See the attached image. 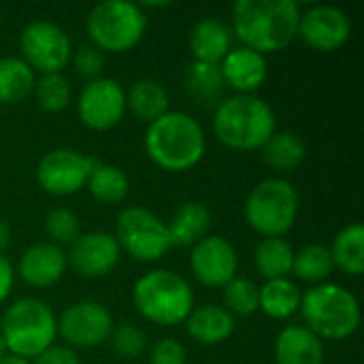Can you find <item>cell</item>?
<instances>
[{"mask_svg":"<svg viewBox=\"0 0 364 364\" xmlns=\"http://www.w3.org/2000/svg\"><path fill=\"white\" fill-rule=\"evenodd\" d=\"M299 19L301 6L294 0H239L232 6L230 30L241 47L267 55L292 45Z\"/></svg>","mask_w":364,"mask_h":364,"instance_id":"1","label":"cell"},{"mask_svg":"<svg viewBox=\"0 0 364 364\" xmlns=\"http://www.w3.org/2000/svg\"><path fill=\"white\" fill-rule=\"evenodd\" d=\"M147 158L166 173H186L194 168L207 151V134L198 119L186 111H168L147 124Z\"/></svg>","mask_w":364,"mask_h":364,"instance_id":"2","label":"cell"},{"mask_svg":"<svg viewBox=\"0 0 364 364\" xmlns=\"http://www.w3.org/2000/svg\"><path fill=\"white\" fill-rule=\"evenodd\" d=\"M277 130L273 107L256 94L224 98L213 113L215 139L237 151H258Z\"/></svg>","mask_w":364,"mask_h":364,"instance_id":"3","label":"cell"},{"mask_svg":"<svg viewBox=\"0 0 364 364\" xmlns=\"http://www.w3.org/2000/svg\"><path fill=\"white\" fill-rule=\"evenodd\" d=\"M305 328H309L320 341H346L360 326V303L354 292L341 284L311 286L301 296V309Z\"/></svg>","mask_w":364,"mask_h":364,"instance_id":"4","label":"cell"},{"mask_svg":"<svg viewBox=\"0 0 364 364\" xmlns=\"http://www.w3.org/2000/svg\"><path fill=\"white\" fill-rule=\"evenodd\" d=\"M132 303L147 322L177 326L194 309V290L186 277L168 269H154L132 286Z\"/></svg>","mask_w":364,"mask_h":364,"instance_id":"5","label":"cell"},{"mask_svg":"<svg viewBox=\"0 0 364 364\" xmlns=\"http://www.w3.org/2000/svg\"><path fill=\"white\" fill-rule=\"evenodd\" d=\"M0 335L6 352L26 360H34L58 339V316L34 296H26L6 307L0 320Z\"/></svg>","mask_w":364,"mask_h":364,"instance_id":"6","label":"cell"},{"mask_svg":"<svg viewBox=\"0 0 364 364\" xmlns=\"http://www.w3.org/2000/svg\"><path fill=\"white\" fill-rule=\"evenodd\" d=\"M301 198L296 188L284 177L262 179L245 200V222L262 239H284L296 224Z\"/></svg>","mask_w":364,"mask_h":364,"instance_id":"7","label":"cell"},{"mask_svg":"<svg viewBox=\"0 0 364 364\" xmlns=\"http://www.w3.org/2000/svg\"><path fill=\"white\" fill-rule=\"evenodd\" d=\"M147 30V15L136 2L107 0L96 4L85 21L90 45L109 53H126L134 49Z\"/></svg>","mask_w":364,"mask_h":364,"instance_id":"8","label":"cell"},{"mask_svg":"<svg viewBox=\"0 0 364 364\" xmlns=\"http://www.w3.org/2000/svg\"><path fill=\"white\" fill-rule=\"evenodd\" d=\"M113 237L122 254L126 252L136 262H158L173 250L166 222L143 207L122 209Z\"/></svg>","mask_w":364,"mask_h":364,"instance_id":"9","label":"cell"},{"mask_svg":"<svg viewBox=\"0 0 364 364\" xmlns=\"http://www.w3.org/2000/svg\"><path fill=\"white\" fill-rule=\"evenodd\" d=\"M19 58L38 75L62 73L73 58V43L53 21H32L19 34Z\"/></svg>","mask_w":364,"mask_h":364,"instance_id":"10","label":"cell"},{"mask_svg":"<svg viewBox=\"0 0 364 364\" xmlns=\"http://www.w3.org/2000/svg\"><path fill=\"white\" fill-rule=\"evenodd\" d=\"M96 160L73 147L47 151L36 164V181L51 196H73L85 190Z\"/></svg>","mask_w":364,"mask_h":364,"instance_id":"11","label":"cell"},{"mask_svg":"<svg viewBox=\"0 0 364 364\" xmlns=\"http://www.w3.org/2000/svg\"><path fill=\"white\" fill-rule=\"evenodd\" d=\"M113 316L98 301H79L68 305L58 318V335L62 341L77 348H98L109 341L113 333Z\"/></svg>","mask_w":364,"mask_h":364,"instance_id":"12","label":"cell"},{"mask_svg":"<svg viewBox=\"0 0 364 364\" xmlns=\"http://www.w3.org/2000/svg\"><path fill=\"white\" fill-rule=\"evenodd\" d=\"M126 90L111 77L87 81L77 98V113L83 126L96 132L113 130L126 115Z\"/></svg>","mask_w":364,"mask_h":364,"instance_id":"13","label":"cell"},{"mask_svg":"<svg viewBox=\"0 0 364 364\" xmlns=\"http://www.w3.org/2000/svg\"><path fill=\"white\" fill-rule=\"evenodd\" d=\"M301 41L320 53L341 49L352 36V21L346 11L331 4H314L301 11L299 34Z\"/></svg>","mask_w":364,"mask_h":364,"instance_id":"14","label":"cell"},{"mask_svg":"<svg viewBox=\"0 0 364 364\" xmlns=\"http://www.w3.org/2000/svg\"><path fill=\"white\" fill-rule=\"evenodd\" d=\"M190 271L198 284L207 288H224L237 277L239 254L228 239L220 235H207L192 247Z\"/></svg>","mask_w":364,"mask_h":364,"instance_id":"15","label":"cell"},{"mask_svg":"<svg viewBox=\"0 0 364 364\" xmlns=\"http://www.w3.org/2000/svg\"><path fill=\"white\" fill-rule=\"evenodd\" d=\"M68 267L85 279H98L109 275L122 260V250L111 232L92 230L79 235L70 243V252L66 254Z\"/></svg>","mask_w":364,"mask_h":364,"instance_id":"16","label":"cell"},{"mask_svg":"<svg viewBox=\"0 0 364 364\" xmlns=\"http://www.w3.org/2000/svg\"><path fill=\"white\" fill-rule=\"evenodd\" d=\"M66 269H68L66 252L60 245L41 241L30 245L21 254L15 273L23 279V284L32 288H51L64 277Z\"/></svg>","mask_w":364,"mask_h":364,"instance_id":"17","label":"cell"},{"mask_svg":"<svg viewBox=\"0 0 364 364\" xmlns=\"http://www.w3.org/2000/svg\"><path fill=\"white\" fill-rule=\"evenodd\" d=\"M220 70L226 87H232L237 94H254L267 81L269 64L267 55L247 47H235L220 62Z\"/></svg>","mask_w":364,"mask_h":364,"instance_id":"18","label":"cell"},{"mask_svg":"<svg viewBox=\"0 0 364 364\" xmlns=\"http://www.w3.org/2000/svg\"><path fill=\"white\" fill-rule=\"evenodd\" d=\"M324 341L305 326H286L273 343L275 364H324Z\"/></svg>","mask_w":364,"mask_h":364,"instance_id":"19","label":"cell"},{"mask_svg":"<svg viewBox=\"0 0 364 364\" xmlns=\"http://www.w3.org/2000/svg\"><path fill=\"white\" fill-rule=\"evenodd\" d=\"M188 45L194 62L220 64L232 49V30L222 19L205 17L192 26Z\"/></svg>","mask_w":364,"mask_h":364,"instance_id":"20","label":"cell"},{"mask_svg":"<svg viewBox=\"0 0 364 364\" xmlns=\"http://www.w3.org/2000/svg\"><path fill=\"white\" fill-rule=\"evenodd\" d=\"M183 324L188 335L200 346H220L228 341L237 326L235 316L228 314L222 305L196 307Z\"/></svg>","mask_w":364,"mask_h":364,"instance_id":"21","label":"cell"},{"mask_svg":"<svg viewBox=\"0 0 364 364\" xmlns=\"http://www.w3.org/2000/svg\"><path fill=\"white\" fill-rule=\"evenodd\" d=\"M173 247H194L211 230V211L200 200L183 203L166 222Z\"/></svg>","mask_w":364,"mask_h":364,"instance_id":"22","label":"cell"},{"mask_svg":"<svg viewBox=\"0 0 364 364\" xmlns=\"http://www.w3.org/2000/svg\"><path fill=\"white\" fill-rule=\"evenodd\" d=\"M126 107L128 111L145 122L151 124L158 117H162L164 113H168L171 109V98L166 87L156 81V79H139L130 85V90L126 92Z\"/></svg>","mask_w":364,"mask_h":364,"instance_id":"23","label":"cell"},{"mask_svg":"<svg viewBox=\"0 0 364 364\" xmlns=\"http://www.w3.org/2000/svg\"><path fill=\"white\" fill-rule=\"evenodd\" d=\"M301 288L290 279H271L260 286V307L267 318L271 320H288L299 314L301 309Z\"/></svg>","mask_w":364,"mask_h":364,"instance_id":"24","label":"cell"},{"mask_svg":"<svg viewBox=\"0 0 364 364\" xmlns=\"http://www.w3.org/2000/svg\"><path fill=\"white\" fill-rule=\"evenodd\" d=\"M335 269L346 275L360 277L364 273V226L360 222L343 226L328 247Z\"/></svg>","mask_w":364,"mask_h":364,"instance_id":"25","label":"cell"},{"mask_svg":"<svg viewBox=\"0 0 364 364\" xmlns=\"http://www.w3.org/2000/svg\"><path fill=\"white\" fill-rule=\"evenodd\" d=\"M260 151H262L264 162L277 173L296 171L307 156V147L303 139L290 130H275Z\"/></svg>","mask_w":364,"mask_h":364,"instance_id":"26","label":"cell"},{"mask_svg":"<svg viewBox=\"0 0 364 364\" xmlns=\"http://www.w3.org/2000/svg\"><path fill=\"white\" fill-rule=\"evenodd\" d=\"M85 190L92 194L94 200H98L102 205H119L128 198L130 179L119 166L107 164V162H96Z\"/></svg>","mask_w":364,"mask_h":364,"instance_id":"27","label":"cell"},{"mask_svg":"<svg viewBox=\"0 0 364 364\" xmlns=\"http://www.w3.org/2000/svg\"><path fill=\"white\" fill-rule=\"evenodd\" d=\"M294 247L286 239H262L254 250V267L264 282L292 275Z\"/></svg>","mask_w":364,"mask_h":364,"instance_id":"28","label":"cell"},{"mask_svg":"<svg viewBox=\"0 0 364 364\" xmlns=\"http://www.w3.org/2000/svg\"><path fill=\"white\" fill-rule=\"evenodd\" d=\"M36 73L17 55L0 58V105H17L34 90Z\"/></svg>","mask_w":364,"mask_h":364,"instance_id":"29","label":"cell"},{"mask_svg":"<svg viewBox=\"0 0 364 364\" xmlns=\"http://www.w3.org/2000/svg\"><path fill=\"white\" fill-rule=\"evenodd\" d=\"M335 264L331 250L320 243H309L294 252V262H292V275L301 282L320 286L326 284L328 277L333 275Z\"/></svg>","mask_w":364,"mask_h":364,"instance_id":"30","label":"cell"},{"mask_svg":"<svg viewBox=\"0 0 364 364\" xmlns=\"http://www.w3.org/2000/svg\"><path fill=\"white\" fill-rule=\"evenodd\" d=\"M32 94L38 109H43L45 113H62L73 102V85L62 73L36 77Z\"/></svg>","mask_w":364,"mask_h":364,"instance_id":"31","label":"cell"},{"mask_svg":"<svg viewBox=\"0 0 364 364\" xmlns=\"http://www.w3.org/2000/svg\"><path fill=\"white\" fill-rule=\"evenodd\" d=\"M224 309L232 316H254L260 307V286L247 277H235L224 288Z\"/></svg>","mask_w":364,"mask_h":364,"instance_id":"32","label":"cell"},{"mask_svg":"<svg viewBox=\"0 0 364 364\" xmlns=\"http://www.w3.org/2000/svg\"><path fill=\"white\" fill-rule=\"evenodd\" d=\"M186 83L188 90L200 100H215L226 90L220 64H207V62H192L188 68Z\"/></svg>","mask_w":364,"mask_h":364,"instance_id":"33","label":"cell"},{"mask_svg":"<svg viewBox=\"0 0 364 364\" xmlns=\"http://www.w3.org/2000/svg\"><path fill=\"white\" fill-rule=\"evenodd\" d=\"M43 228L53 245H70L81 235V224L75 211L66 207H53L43 220Z\"/></svg>","mask_w":364,"mask_h":364,"instance_id":"34","label":"cell"},{"mask_svg":"<svg viewBox=\"0 0 364 364\" xmlns=\"http://www.w3.org/2000/svg\"><path fill=\"white\" fill-rule=\"evenodd\" d=\"M109 341H111L113 352L124 360L139 358L147 348V335L143 333V328H139L134 324H122V326L113 328Z\"/></svg>","mask_w":364,"mask_h":364,"instance_id":"35","label":"cell"},{"mask_svg":"<svg viewBox=\"0 0 364 364\" xmlns=\"http://www.w3.org/2000/svg\"><path fill=\"white\" fill-rule=\"evenodd\" d=\"M70 62L75 64L77 73L87 79L94 81L98 77H102V68H105V55L100 49H96L94 45H81L77 51H73Z\"/></svg>","mask_w":364,"mask_h":364,"instance_id":"36","label":"cell"},{"mask_svg":"<svg viewBox=\"0 0 364 364\" xmlns=\"http://www.w3.org/2000/svg\"><path fill=\"white\" fill-rule=\"evenodd\" d=\"M186 360H188L186 348L173 337L160 339L149 354V364H186Z\"/></svg>","mask_w":364,"mask_h":364,"instance_id":"37","label":"cell"},{"mask_svg":"<svg viewBox=\"0 0 364 364\" xmlns=\"http://www.w3.org/2000/svg\"><path fill=\"white\" fill-rule=\"evenodd\" d=\"M32 364H79V356L73 348L68 346H51L45 352H41L34 360H30Z\"/></svg>","mask_w":364,"mask_h":364,"instance_id":"38","label":"cell"},{"mask_svg":"<svg viewBox=\"0 0 364 364\" xmlns=\"http://www.w3.org/2000/svg\"><path fill=\"white\" fill-rule=\"evenodd\" d=\"M15 286V269L6 256H0V303H4Z\"/></svg>","mask_w":364,"mask_h":364,"instance_id":"39","label":"cell"},{"mask_svg":"<svg viewBox=\"0 0 364 364\" xmlns=\"http://www.w3.org/2000/svg\"><path fill=\"white\" fill-rule=\"evenodd\" d=\"M9 245H11V228L4 220H0V256H4Z\"/></svg>","mask_w":364,"mask_h":364,"instance_id":"40","label":"cell"},{"mask_svg":"<svg viewBox=\"0 0 364 364\" xmlns=\"http://www.w3.org/2000/svg\"><path fill=\"white\" fill-rule=\"evenodd\" d=\"M0 364H32L30 360H26V358H19V356H13V354H6Z\"/></svg>","mask_w":364,"mask_h":364,"instance_id":"41","label":"cell"},{"mask_svg":"<svg viewBox=\"0 0 364 364\" xmlns=\"http://www.w3.org/2000/svg\"><path fill=\"white\" fill-rule=\"evenodd\" d=\"M9 352H6V346H4V339H2V335H0V360L6 356Z\"/></svg>","mask_w":364,"mask_h":364,"instance_id":"42","label":"cell"},{"mask_svg":"<svg viewBox=\"0 0 364 364\" xmlns=\"http://www.w3.org/2000/svg\"><path fill=\"white\" fill-rule=\"evenodd\" d=\"M0 17H2V11H0Z\"/></svg>","mask_w":364,"mask_h":364,"instance_id":"43","label":"cell"}]
</instances>
